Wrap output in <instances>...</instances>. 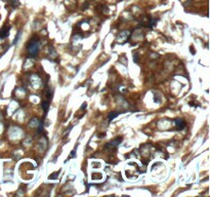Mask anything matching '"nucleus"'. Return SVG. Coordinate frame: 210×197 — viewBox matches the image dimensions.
I'll return each mask as SVG.
<instances>
[{
	"label": "nucleus",
	"mask_w": 210,
	"mask_h": 197,
	"mask_svg": "<svg viewBox=\"0 0 210 197\" xmlns=\"http://www.w3.org/2000/svg\"><path fill=\"white\" fill-rule=\"evenodd\" d=\"M39 50V40H31L28 44V51L31 56H36Z\"/></svg>",
	"instance_id": "f257e3e1"
},
{
	"label": "nucleus",
	"mask_w": 210,
	"mask_h": 197,
	"mask_svg": "<svg viewBox=\"0 0 210 197\" xmlns=\"http://www.w3.org/2000/svg\"><path fill=\"white\" fill-rule=\"evenodd\" d=\"M9 27H2V28L0 29V38H6L8 36V34H9Z\"/></svg>",
	"instance_id": "f03ea898"
},
{
	"label": "nucleus",
	"mask_w": 210,
	"mask_h": 197,
	"mask_svg": "<svg viewBox=\"0 0 210 197\" xmlns=\"http://www.w3.org/2000/svg\"><path fill=\"white\" fill-rule=\"evenodd\" d=\"M175 124H176L177 129H182V128L186 126V122H184V120L182 119V118H177V119H175Z\"/></svg>",
	"instance_id": "7ed1b4c3"
},
{
	"label": "nucleus",
	"mask_w": 210,
	"mask_h": 197,
	"mask_svg": "<svg viewBox=\"0 0 210 197\" xmlns=\"http://www.w3.org/2000/svg\"><path fill=\"white\" fill-rule=\"evenodd\" d=\"M118 114H119V113H118V112H113V113H111V114H110V116H109V120L111 121L112 119H114L115 117H117V116H118Z\"/></svg>",
	"instance_id": "20e7f679"
}]
</instances>
